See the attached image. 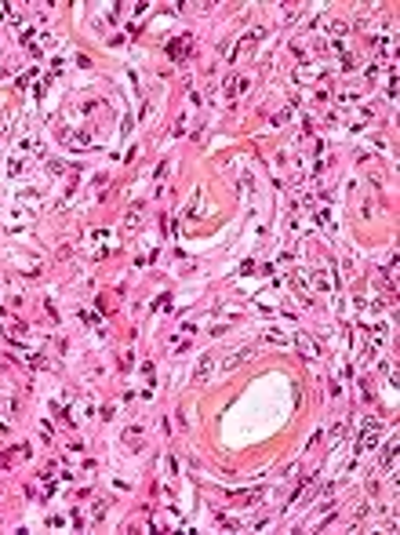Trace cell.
Listing matches in <instances>:
<instances>
[{"label":"cell","instance_id":"277c9868","mask_svg":"<svg viewBox=\"0 0 400 535\" xmlns=\"http://www.w3.org/2000/svg\"><path fill=\"white\" fill-rule=\"evenodd\" d=\"M211 368H215V357H211V353H204V360L197 364V379H207V375H211Z\"/></svg>","mask_w":400,"mask_h":535},{"label":"cell","instance_id":"7a4b0ae2","mask_svg":"<svg viewBox=\"0 0 400 535\" xmlns=\"http://www.w3.org/2000/svg\"><path fill=\"white\" fill-rule=\"evenodd\" d=\"M186 51H189V40H186V37H178V40H171V44H168V55L175 59V62L186 59Z\"/></svg>","mask_w":400,"mask_h":535},{"label":"cell","instance_id":"8992f818","mask_svg":"<svg viewBox=\"0 0 400 535\" xmlns=\"http://www.w3.org/2000/svg\"><path fill=\"white\" fill-rule=\"evenodd\" d=\"M139 437H142V430L135 426V430H127L124 433V444H131V448H139Z\"/></svg>","mask_w":400,"mask_h":535},{"label":"cell","instance_id":"3957f363","mask_svg":"<svg viewBox=\"0 0 400 535\" xmlns=\"http://www.w3.org/2000/svg\"><path fill=\"white\" fill-rule=\"evenodd\" d=\"M139 222H142V204H135L131 215L124 219V233H135V230H139Z\"/></svg>","mask_w":400,"mask_h":535},{"label":"cell","instance_id":"6da1fadb","mask_svg":"<svg viewBox=\"0 0 400 535\" xmlns=\"http://www.w3.org/2000/svg\"><path fill=\"white\" fill-rule=\"evenodd\" d=\"M258 37H262V33H258V30H251V33H248V37H244L240 44H236V48H233V62H236V59H240V55H244V51H251V48H255V40H258Z\"/></svg>","mask_w":400,"mask_h":535},{"label":"cell","instance_id":"5b68a950","mask_svg":"<svg viewBox=\"0 0 400 535\" xmlns=\"http://www.w3.org/2000/svg\"><path fill=\"white\" fill-rule=\"evenodd\" d=\"M244 84H248V80H240V77H233V80H229V84H226V95H229V98H233L236 91H244Z\"/></svg>","mask_w":400,"mask_h":535},{"label":"cell","instance_id":"52a82bcc","mask_svg":"<svg viewBox=\"0 0 400 535\" xmlns=\"http://www.w3.org/2000/svg\"><path fill=\"white\" fill-rule=\"evenodd\" d=\"M80 317H84V324H91V328H95V324H98V313H87V310H84Z\"/></svg>","mask_w":400,"mask_h":535}]
</instances>
